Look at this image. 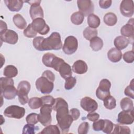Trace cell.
<instances>
[{"instance_id":"6da1fadb","label":"cell","mask_w":134,"mask_h":134,"mask_svg":"<svg viewBox=\"0 0 134 134\" xmlns=\"http://www.w3.org/2000/svg\"><path fill=\"white\" fill-rule=\"evenodd\" d=\"M52 108L57 111L56 119L62 133H68L73 119L69 113L67 102L62 98H57L55 99Z\"/></svg>"},{"instance_id":"7a4b0ae2","label":"cell","mask_w":134,"mask_h":134,"mask_svg":"<svg viewBox=\"0 0 134 134\" xmlns=\"http://www.w3.org/2000/svg\"><path fill=\"white\" fill-rule=\"evenodd\" d=\"M33 46L38 51L58 50L62 47L60 35L57 32H53L46 38L38 36L33 40Z\"/></svg>"},{"instance_id":"3957f363","label":"cell","mask_w":134,"mask_h":134,"mask_svg":"<svg viewBox=\"0 0 134 134\" xmlns=\"http://www.w3.org/2000/svg\"><path fill=\"white\" fill-rule=\"evenodd\" d=\"M31 85L29 82L22 81L19 82L17 87V95L19 103L25 105L29 101L28 94L30 90Z\"/></svg>"},{"instance_id":"277c9868","label":"cell","mask_w":134,"mask_h":134,"mask_svg":"<svg viewBox=\"0 0 134 134\" xmlns=\"http://www.w3.org/2000/svg\"><path fill=\"white\" fill-rule=\"evenodd\" d=\"M37 89L42 94H48L52 92L54 84L53 82L44 76L39 77L36 81Z\"/></svg>"},{"instance_id":"5b68a950","label":"cell","mask_w":134,"mask_h":134,"mask_svg":"<svg viewBox=\"0 0 134 134\" xmlns=\"http://www.w3.org/2000/svg\"><path fill=\"white\" fill-rule=\"evenodd\" d=\"M52 106L49 104H43L40 108V114H38V120L44 126L51 124L52 117L51 115Z\"/></svg>"},{"instance_id":"8992f818","label":"cell","mask_w":134,"mask_h":134,"mask_svg":"<svg viewBox=\"0 0 134 134\" xmlns=\"http://www.w3.org/2000/svg\"><path fill=\"white\" fill-rule=\"evenodd\" d=\"M111 87L110 82L106 79H102L100 82L98 88L96 91V95L97 97L103 100L106 97L110 95V88Z\"/></svg>"},{"instance_id":"52a82bcc","label":"cell","mask_w":134,"mask_h":134,"mask_svg":"<svg viewBox=\"0 0 134 134\" xmlns=\"http://www.w3.org/2000/svg\"><path fill=\"white\" fill-rule=\"evenodd\" d=\"M4 114L9 118L20 119L25 114V109L19 106L11 105L6 108L4 111Z\"/></svg>"},{"instance_id":"ba28073f","label":"cell","mask_w":134,"mask_h":134,"mask_svg":"<svg viewBox=\"0 0 134 134\" xmlns=\"http://www.w3.org/2000/svg\"><path fill=\"white\" fill-rule=\"evenodd\" d=\"M77 48L78 41L75 37L69 36L65 38L62 48L63 51L65 54L68 55L72 54L76 52Z\"/></svg>"},{"instance_id":"9c48e42d","label":"cell","mask_w":134,"mask_h":134,"mask_svg":"<svg viewBox=\"0 0 134 134\" xmlns=\"http://www.w3.org/2000/svg\"><path fill=\"white\" fill-rule=\"evenodd\" d=\"M31 25L33 29L37 32L42 35L47 34L50 30L49 26L42 18H38L33 20L31 23Z\"/></svg>"},{"instance_id":"30bf717a","label":"cell","mask_w":134,"mask_h":134,"mask_svg":"<svg viewBox=\"0 0 134 134\" xmlns=\"http://www.w3.org/2000/svg\"><path fill=\"white\" fill-rule=\"evenodd\" d=\"M77 4L79 11L84 16H88L94 12V5L90 0H78Z\"/></svg>"},{"instance_id":"8fae6325","label":"cell","mask_w":134,"mask_h":134,"mask_svg":"<svg viewBox=\"0 0 134 134\" xmlns=\"http://www.w3.org/2000/svg\"><path fill=\"white\" fill-rule=\"evenodd\" d=\"M80 105L84 110L88 113L94 112L98 108V104L96 101L90 97L83 98L81 100Z\"/></svg>"},{"instance_id":"7c38bea8","label":"cell","mask_w":134,"mask_h":134,"mask_svg":"<svg viewBox=\"0 0 134 134\" xmlns=\"http://www.w3.org/2000/svg\"><path fill=\"white\" fill-rule=\"evenodd\" d=\"M121 14L127 17H132L134 12L133 2L132 0H123L120 5Z\"/></svg>"},{"instance_id":"4fadbf2b","label":"cell","mask_w":134,"mask_h":134,"mask_svg":"<svg viewBox=\"0 0 134 134\" xmlns=\"http://www.w3.org/2000/svg\"><path fill=\"white\" fill-rule=\"evenodd\" d=\"M134 115L133 109L131 111H120L117 117V121L122 125H130L133 122Z\"/></svg>"},{"instance_id":"5bb4252c","label":"cell","mask_w":134,"mask_h":134,"mask_svg":"<svg viewBox=\"0 0 134 134\" xmlns=\"http://www.w3.org/2000/svg\"><path fill=\"white\" fill-rule=\"evenodd\" d=\"M1 40L6 43L15 44L18 41V36L15 31L8 29L4 33L1 34Z\"/></svg>"},{"instance_id":"9a60e30c","label":"cell","mask_w":134,"mask_h":134,"mask_svg":"<svg viewBox=\"0 0 134 134\" xmlns=\"http://www.w3.org/2000/svg\"><path fill=\"white\" fill-rule=\"evenodd\" d=\"M1 94L5 98L13 99L17 95V90L14 85H8L1 88Z\"/></svg>"},{"instance_id":"2e32d148","label":"cell","mask_w":134,"mask_h":134,"mask_svg":"<svg viewBox=\"0 0 134 134\" xmlns=\"http://www.w3.org/2000/svg\"><path fill=\"white\" fill-rule=\"evenodd\" d=\"M121 34L125 37H129L133 38L134 34L133 19H130L128 23L123 26L120 29Z\"/></svg>"},{"instance_id":"e0dca14e","label":"cell","mask_w":134,"mask_h":134,"mask_svg":"<svg viewBox=\"0 0 134 134\" xmlns=\"http://www.w3.org/2000/svg\"><path fill=\"white\" fill-rule=\"evenodd\" d=\"M87 69L88 67L86 62L81 60L76 61L72 65V71L79 74L85 73L87 71Z\"/></svg>"},{"instance_id":"ac0fdd59","label":"cell","mask_w":134,"mask_h":134,"mask_svg":"<svg viewBox=\"0 0 134 134\" xmlns=\"http://www.w3.org/2000/svg\"><path fill=\"white\" fill-rule=\"evenodd\" d=\"M4 3L9 10L18 12L23 7L24 1L20 0H5Z\"/></svg>"},{"instance_id":"d6986e66","label":"cell","mask_w":134,"mask_h":134,"mask_svg":"<svg viewBox=\"0 0 134 134\" xmlns=\"http://www.w3.org/2000/svg\"><path fill=\"white\" fill-rule=\"evenodd\" d=\"M58 72H59L61 76L64 79L71 76L72 74L71 66L65 61L63 62L61 64L58 69Z\"/></svg>"},{"instance_id":"ffe728a7","label":"cell","mask_w":134,"mask_h":134,"mask_svg":"<svg viewBox=\"0 0 134 134\" xmlns=\"http://www.w3.org/2000/svg\"><path fill=\"white\" fill-rule=\"evenodd\" d=\"M107 57L112 62H119L122 58V52L121 51L116 48L110 49L107 52Z\"/></svg>"},{"instance_id":"44dd1931","label":"cell","mask_w":134,"mask_h":134,"mask_svg":"<svg viewBox=\"0 0 134 134\" xmlns=\"http://www.w3.org/2000/svg\"><path fill=\"white\" fill-rule=\"evenodd\" d=\"M29 13L30 17L32 20L38 18H43L44 16L43 11L40 5L31 6Z\"/></svg>"},{"instance_id":"7402d4cb","label":"cell","mask_w":134,"mask_h":134,"mask_svg":"<svg viewBox=\"0 0 134 134\" xmlns=\"http://www.w3.org/2000/svg\"><path fill=\"white\" fill-rule=\"evenodd\" d=\"M114 43L116 48L119 50H122L128 46L129 43V40L125 37L119 36L115 38Z\"/></svg>"},{"instance_id":"603a6c76","label":"cell","mask_w":134,"mask_h":134,"mask_svg":"<svg viewBox=\"0 0 134 134\" xmlns=\"http://www.w3.org/2000/svg\"><path fill=\"white\" fill-rule=\"evenodd\" d=\"M13 22L15 26L20 29H25L27 26V22L24 18L19 14L15 15L13 17Z\"/></svg>"},{"instance_id":"cb8c5ba5","label":"cell","mask_w":134,"mask_h":134,"mask_svg":"<svg viewBox=\"0 0 134 134\" xmlns=\"http://www.w3.org/2000/svg\"><path fill=\"white\" fill-rule=\"evenodd\" d=\"M90 47L93 51H98L103 48V41L100 38L95 37L90 40Z\"/></svg>"},{"instance_id":"d4e9b609","label":"cell","mask_w":134,"mask_h":134,"mask_svg":"<svg viewBox=\"0 0 134 134\" xmlns=\"http://www.w3.org/2000/svg\"><path fill=\"white\" fill-rule=\"evenodd\" d=\"M104 21L107 26H113L117 23V17L113 13H107L104 16Z\"/></svg>"},{"instance_id":"484cf974","label":"cell","mask_w":134,"mask_h":134,"mask_svg":"<svg viewBox=\"0 0 134 134\" xmlns=\"http://www.w3.org/2000/svg\"><path fill=\"white\" fill-rule=\"evenodd\" d=\"M100 21L99 18L94 14L89 15L87 17V24L90 27L92 28H96L100 25Z\"/></svg>"},{"instance_id":"4316f807","label":"cell","mask_w":134,"mask_h":134,"mask_svg":"<svg viewBox=\"0 0 134 134\" xmlns=\"http://www.w3.org/2000/svg\"><path fill=\"white\" fill-rule=\"evenodd\" d=\"M120 105L121 109L124 111H129L133 109V102L128 97L122 98L120 102Z\"/></svg>"},{"instance_id":"83f0119b","label":"cell","mask_w":134,"mask_h":134,"mask_svg":"<svg viewBox=\"0 0 134 134\" xmlns=\"http://www.w3.org/2000/svg\"><path fill=\"white\" fill-rule=\"evenodd\" d=\"M3 74L9 78L14 77L18 74V70L13 65H8L4 68Z\"/></svg>"},{"instance_id":"f1b7e54d","label":"cell","mask_w":134,"mask_h":134,"mask_svg":"<svg viewBox=\"0 0 134 134\" xmlns=\"http://www.w3.org/2000/svg\"><path fill=\"white\" fill-rule=\"evenodd\" d=\"M84 19V14L81 12H76L73 13L71 16V22L76 25H79L82 24Z\"/></svg>"},{"instance_id":"f546056e","label":"cell","mask_w":134,"mask_h":134,"mask_svg":"<svg viewBox=\"0 0 134 134\" xmlns=\"http://www.w3.org/2000/svg\"><path fill=\"white\" fill-rule=\"evenodd\" d=\"M104 106L108 109L111 110L116 106V100L115 98L110 95L106 97L104 100Z\"/></svg>"},{"instance_id":"4dcf8cb0","label":"cell","mask_w":134,"mask_h":134,"mask_svg":"<svg viewBox=\"0 0 134 134\" xmlns=\"http://www.w3.org/2000/svg\"><path fill=\"white\" fill-rule=\"evenodd\" d=\"M43 105L41 98L34 97L30 98L28 101V105L32 109H36L41 107Z\"/></svg>"},{"instance_id":"1f68e13d","label":"cell","mask_w":134,"mask_h":134,"mask_svg":"<svg viewBox=\"0 0 134 134\" xmlns=\"http://www.w3.org/2000/svg\"><path fill=\"white\" fill-rule=\"evenodd\" d=\"M97 33L98 32L96 29L87 27L84 30L83 35L86 40H90L93 38L97 36Z\"/></svg>"},{"instance_id":"d6a6232c","label":"cell","mask_w":134,"mask_h":134,"mask_svg":"<svg viewBox=\"0 0 134 134\" xmlns=\"http://www.w3.org/2000/svg\"><path fill=\"white\" fill-rule=\"evenodd\" d=\"M40 133L42 134H60V131L58 126L54 125H49L47 126Z\"/></svg>"},{"instance_id":"836d02e7","label":"cell","mask_w":134,"mask_h":134,"mask_svg":"<svg viewBox=\"0 0 134 134\" xmlns=\"http://www.w3.org/2000/svg\"><path fill=\"white\" fill-rule=\"evenodd\" d=\"M114 129L112 133H130V129L127 126H121L118 124L114 125Z\"/></svg>"},{"instance_id":"e575fe53","label":"cell","mask_w":134,"mask_h":134,"mask_svg":"<svg viewBox=\"0 0 134 134\" xmlns=\"http://www.w3.org/2000/svg\"><path fill=\"white\" fill-rule=\"evenodd\" d=\"M54 56H55V55L51 53L48 52V53H45L43 55L42 58V63H43V64L45 66L50 68L51 63L53 58L54 57Z\"/></svg>"},{"instance_id":"d590c367","label":"cell","mask_w":134,"mask_h":134,"mask_svg":"<svg viewBox=\"0 0 134 134\" xmlns=\"http://www.w3.org/2000/svg\"><path fill=\"white\" fill-rule=\"evenodd\" d=\"M65 80V82L64 84L65 89L66 90H70L73 88L76 83V79L75 77L73 76H70Z\"/></svg>"},{"instance_id":"8d00e7d4","label":"cell","mask_w":134,"mask_h":134,"mask_svg":"<svg viewBox=\"0 0 134 134\" xmlns=\"http://www.w3.org/2000/svg\"><path fill=\"white\" fill-rule=\"evenodd\" d=\"M25 36L28 38H34L37 35V32L33 29L31 24H30L23 31Z\"/></svg>"},{"instance_id":"74e56055","label":"cell","mask_w":134,"mask_h":134,"mask_svg":"<svg viewBox=\"0 0 134 134\" xmlns=\"http://www.w3.org/2000/svg\"><path fill=\"white\" fill-rule=\"evenodd\" d=\"M133 79H132L130 83V84L126 87L124 91V93L125 94L131 98L132 99L134 98V84H133Z\"/></svg>"},{"instance_id":"f35d334b","label":"cell","mask_w":134,"mask_h":134,"mask_svg":"<svg viewBox=\"0 0 134 134\" xmlns=\"http://www.w3.org/2000/svg\"><path fill=\"white\" fill-rule=\"evenodd\" d=\"M26 120L28 124L35 125L39 122L38 114L32 113L28 115L26 118Z\"/></svg>"},{"instance_id":"ab89813d","label":"cell","mask_w":134,"mask_h":134,"mask_svg":"<svg viewBox=\"0 0 134 134\" xmlns=\"http://www.w3.org/2000/svg\"><path fill=\"white\" fill-rule=\"evenodd\" d=\"M104 120H105V124H104V128L102 130V131L105 133L109 134L111 133V131L113 130L114 124L109 120L105 119Z\"/></svg>"},{"instance_id":"60d3db41","label":"cell","mask_w":134,"mask_h":134,"mask_svg":"<svg viewBox=\"0 0 134 134\" xmlns=\"http://www.w3.org/2000/svg\"><path fill=\"white\" fill-rule=\"evenodd\" d=\"M37 127L32 124H26L24 126L23 129V134H34Z\"/></svg>"},{"instance_id":"b9f144b4","label":"cell","mask_w":134,"mask_h":134,"mask_svg":"<svg viewBox=\"0 0 134 134\" xmlns=\"http://www.w3.org/2000/svg\"><path fill=\"white\" fill-rule=\"evenodd\" d=\"M124 60L128 63H131L134 61V53L133 50L126 52L123 55Z\"/></svg>"},{"instance_id":"7bdbcfd3","label":"cell","mask_w":134,"mask_h":134,"mask_svg":"<svg viewBox=\"0 0 134 134\" xmlns=\"http://www.w3.org/2000/svg\"><path fill=\"white\" fill-rule=\"evenodd\" d=\"M105 120L104 119H99L94 121L93 124V128L95 131H100L104 128Z\"/></svg>"},{"instance_id":"ee69618b","label":"cell","mask_w":134,"mask_h":134,"mask_svg":"<svg viewBox=\"0 0 134 134\" xmlns=\"http://www.w3.org/2000/svg\"><path fill=\"white\" fill-rule=\"evenodd\" d=\"M89 128V124L87 122H83L79 126L78 133L79 134H86L88 132Z\"/></svg>"},{"instance_id":"f6af8a7d","label":"cell","mask_w":134,"mask_h":134,"mask_svg":"<svg viewBox=\"0 0 134 134\" xmlns=\"http://www.w3.org/2000/svg\"><path fill=\"white\" fill-rule=\"evenodd\" d=\"M0 84H1V88L4 87L8 85L13 84L14 85V81L12 78L9 77H2L0 78Z\"/></svg>"},{"instance_id":"bcb514c9","label":"cell","mask_w":134,"mask_h":134,"mask_svg":"<svg viewBox=\"0 0 134 134\" xmlns=\"http://www.w3.org/2000/svg\"><path fill=\"white\" fill-rule=\"evenodd\" d=\"M43 104H49L53 106L55 103V99L50 95H46L41 97Z\"/></svg>"},{"instance_id":"7dc6e473","label":"cell","mask_w":134,"mask_h":134,"mask_svg":"<svg viewBox=\"0 0 134 134\" xmlns=\"http://www.w3.org/2000/svg\"><path fill=\"white\" fill-rule=\"evenodd\" d=\"M69 113L71 115V116H72L73 120H77L80 116V112L79 110L78 109L75 108L71 109L69 111Z\"/></svg>"},{"instance_id":"c3c4849f","label":"cell","mask_w":134,"mask_h":134,"mask_svg":"<svg viewBox=\"0 0 134 134\" xmlns=\"http://www.w3.org/2000/svg\"><path fill=\"white\" fill-rule=\"evenodd\" d=\"M112 3V1L111 0H100L99 1V5L100 8L103 9H107L109 8Z\"/></svg>"},{"instance_id":"681fc988","label":"cell","mask_w":134,"mask_h":134,"mask_svg":"<svg viewBox=\"0 0 134 134\" xmlns=\"http://www.w3.org/2000/svg\"><path fill=\"white\" fill-rule=\"evenodd\" d=\"M42 76H46L52 82H54L55 80V75L54 73L50 70H46L42 74Z\"/></svg>"},{"instance_id":"f907efd6","label":"cell","mask_w":134,"mask_h":134,"mask_svg":"<svg viewBox=\"0 0 134 134\" xmlns=\"http://www.w3.org/2000/svg\"><path fill=\"white\" fill-rule=\"evenodd\" d=\"M99 118V115L96 113H90L87 114V118L92 121H95Z\"/></svg>"},{"instance_id":"816d5d0a","label":"cell","mask_w":134,"mask_h":134,"mask_svg":"<svg viewBox=\"0 0 134 134\" xmlns=\"http://www.w3.org/2000/svg\"><path fill=\"white\" fill-rule=\"evenodd\" d=\"M1 30H0V33L1 34H2L6 32L7 29V24L5 22L3 21V20H1Z\"/></svg>"},{"instance_id":"f5cc1de1","label":"cell","mask_w":134,"mask_h":134,"mask_svg":"<svg viewBox=\"0 0 134 134\" xmlns=\"http://www.w3.org/2000/svg\"><path fill=\"white\" fill-rule=\"evenodd\" d=\"M25 2L28 3L31 6H35V5H40L41 1H25Z\"/></svg>"}]
</instances>
